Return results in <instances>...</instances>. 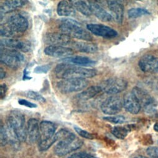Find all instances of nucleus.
<instances>
[{"label":"nucleus","mask_w":158,"mask_h":158,"mask_svg":"<svg viewBox=\"0 0 158 158\" xmlns=\"http://www.w3.org/2000/svg\"><path fill=\"white\" fill-rule=\"evenodd\" d=\"M57 143L54 148L56 155L64 156L82 147L84 141L66 129H61L56 133Z\"/></svg>","instance_id":"f257e3e1"},{"label":"nucleus","mask_w":158,"mask_h":158,"mask_svg":"<svg viewBox=\"0 0 158 158\" xmlns=\"http://www.w3.org/2000/svg\"><path fill=\"white\" fill-rule=\"evenodd\" d=\"M27 28V19L21 14L15 13L1 23L0 33L3 37L14 39L21 36Z\"/></svg>","instance_id":"f03ea898"},{"label":"nucleus","mask_w":158,"mask_h":158,"mask_svg":"<svg viewBox=\"0 0 158 158\" xmlns=\"http://www.w3.org/2000/svg\"><path fill=\"white\" fill-rule=\"evenodd\" d=\"M55 74L58 78H92L98 74L95 69H87L75 65L62 63L55 67Z\"/></svg>","instance_id":"7ed1b4c3"},{"label":"nucleus","mask_w":158,"mask_h":158,"mask_svg":"<svg viewBox=\"0 0 158 158\" xmlns=\"http://www.w3.org/2000/svg\"><path fill=\"white\" fill-rule=\"evenodd\" d=\"M59 29L62 33L77 39L85 41H92L93 37L90 33L84 28L78 21L70 18H63L60 20Z\"/></svg>","instance_id":"20e7f679"},{"label":"nucleus","mask_w":158,"mask_h":158,"mask_svg":"<svg viewBox=\"0 0 158 158\" xmlns=\"http://www.w3.org/2000/svg\"><path fill=\"white\" fill-rule=\"evenodd\" d=\"M56 127L49 121H43L40 123L38 147L41 151L49 149L54 143L57 142L56 138Z\"/></svg>","instance_id":"39448f33"},{"label":"nucleus","mask_w":158,"mask_h":158,"mask_svg":"<svg viewBox=\"0 0 158 158\" xmlns=\"http://www.w3.org/2000/svg\"><path fill=\"white\" fill-rule=\"evenodd\" d=\"M6 123L13 129L20 142L26 141L27 126L23 113L17 110L11 111L8 116Z\"/></svg>","instance_id":"423d86ee"},{"label":"nucleus","mask_w":158,"mask_h":158,"mask_svg":"<svg viewBox=\"0 0 158 158\" xmlns=\"http://www.w3.org/2000/svg\"><path fill=\"white\" fill-rule=\"evenodd\" d=\"M0 60L10 68L16 70L25 61V57L19 51L1 47Z\"/></svg>","instance_id":"0eeeda50"},{"label":"nucleus","mask_w":158,"mask_h":158,"mask_svg":"<svg viewBox=\"0 0 158 158\" xmlns=\"http://www.w3.org/2000/svg\"><path fill=\"white\" fill-rule=\"evenodd\" d=\"M85 78L63 79L57 84V89L62 94H70L83 90L89 85Z\"/></svg>","instance_id":"6e6552de"},{"label":"nucleus","mask_w":158,"mask_h":158,"mask_svg":"<svg viewBox=\"0 0 158 158\" xmlns=\"http://www.w3.org/2000/svg\"><path fill=\"white\" fill-rule=\"evenodd\" d=\"M100 86L105 93L113 95L125 90L128 86V82L123 78L114 77L103 81Z\"/></svg>","instance_id":"1a4fd4ad"},{"label":"nucleus","mask_w":158,"mask_h":158,"mask_svg":"<svg viewBox=\"0 0 158 158\" xmlns=\"http://www.w3.org/2000/svg\"><path fill=\"white\" fill-rule=\"evenodd\" d=\"M123 106V100L120 97L111 95L103 102L101 105V110L105 114L113 116L119 113Z\"/></svg>","instance_id":"9d476101"},{"label":"nucleus","mask_w":158,"mask_h":158,"mask_svg":"<svg viewBox=\"0 0 158 158\" xmlns=\"http://www.w3.org/2000/svg\"><path fill=\"white\" fill-rule=\"evenodd\" d=\"M87 28L93 34L107 39H113L118 35V32L114 29L101 24H89Z\"/></svg>","instance_id":"9b49d317"},{"label":"nucleus","mask_w":158,"mask_h":158,"mask_svg":"<svg viewBox=\"0 0 158 158\" xmlns=\"http://www.w3.org/2000/svg\"><path fill=\"white\" fill-rule=\"evenodd\" d=\"M1 47L27 52L31 49V44L27 41L18 39H3L1 40Z\"/></svg>","instance_id":"f8f14e48"},{"label":"nucleus","mask_w":158,"mask_h":158,"mask_svg":"<svg viewBox=\"0 0 158 158\" xmlns=\"http://www.w3.org/2000/svg\"><path fill=\"white\" fill-rule=\"evenodd\" d=\"M44 42L50 46H64L70 44L71 37L64 33H48L44 36Z\"/></svg>","instance_id":"ddd939ff"},{"label":"nucleus","mask_w":158,"mask_h":158,"mask_svg":"<svg viewBox=\"0 0 158 158\" xmlns=\"http://www.w3.org/2000/svg\"><path fill=\"white\" fill-rule=\"evenodd\" d=\"M140 69L144 72L157 73H158V58L152 55L143 56L139 62Z\"/></svg>","instance_id":"4468645a"},{"label":"nucleus","mask_w":158,"mask_h":158,"mask_svg":"<svg viewBox=\"0 0 158 158\" xmlns=\"http://www.w3.org/2000/svg\"><path fill=\"white\" fill-rule=\"evenodd\" d=\"M123 103L125 109L131 114H138L141 110V105L132 92H129L125 95L123 99Z\"/></svg>","instance_id":"2eb2a0df"},{"label":"nucleus","mask_w":158,"mask_h":158,"mask_svg":"<svg viewBox=\"0 0 158 158\" xmlns=\"http://www.w3.org/2000/svg\"><path fill=\"white\" fill-rule=\"evenodd\" d=\"M44 53L46 56L52 57H70L73 54L71 48L64 46H49L44 49Z\"/></svg>","instance_id":"dca6fc26"},{"label":"nucleus","mask_w":158,"mask_h":158,"mask_svg":"<svg viewBox=\"0 0 158 158\" xmlns=\"http://www.w3.org/2000/svg\"><path fill=\"white\" fill-rule=\"evenodd\" d=\"M40 123L35 118H31L27 123V139L29 143H34L38 141Z\"/></svg>","instance_id":"f3484780"},{"label":"nucleus","mask_w":158,"mask_h":158,"mask_svg":"<svg viewBox=\"0 0 158 158\" xmlns=\"http://www.w3.org/2000/svg\"><path fill=\"white\" fill-rule=\"evenodd\" d=\"M131 92L137 98L141 105H143L144 106V109L148 111L150 110V109L152 108V103H154V100L148 92L139 87L133 88Z\"/></svg>","instance_id":"a211bd4d"},{"label":"nucleus","mask_w":158,"mask_h":158,"mask_svg":"<svg viewBox=\"0 0 158 158\" xmlns=\"http://www.w3.org/2000/svg\"><path fill=\"white\" fill-rule=\"evenodd\" d=\"M61 61L65 64H70L78 66H94L97 64V61L91 59L87 57L75 56L62 58Z\"/></svg>","instance_id":"6ab92c4d"},{"label":"nucleus","mask_w":158,"mask_h":158,"mask_svg":"<svg viewBox=\"0 0 158 158\" xmlns=\"http://www.w3.org/2000/svg\"><path fill=\"white\" fill-rule=\"evenodd\" d=\"M106 2L114 21L118 24H122L124 15V6L123 5L116 1H107Z\"/></svg>","instance_id":"aec40b11"},{"label":"nucleus","mask_w":158,"mask_h":158,"mask_svg":"<svg viewBox=\"0 0 158 158\" xmlns=\"http://www.w3.org/2000/svg\"><path fill=\"white\" fill-rule=\"evenodd\" d=\"M90 7L92 14L94 15L98 19L103 22H109L113 19L112 16L105 10L101 6H100L95 2H88Z\"/></svg>","instance_id":"412c9836"},{"label":"nucleus","mask_w":158,"mask_h":158,"mask_svg":"<svg viewBox=\"0 0 158 158\" xmlns=\"http://www.w3.org/2000/svg\"><path fill=\"white\" fill-rule=\"evenodd\" d=\"M27 1L23 0H8V1L3 2V3L1 5V16H3L8 13L13 12L17 8H21L25 5Z\"/></svg>","instance_id":"4be33fe9"},{"label":"nucleus","mask_w":158,"mask_h":158,"mask_svg":"<svg viewBox=\"0 0 158 158\" xmlns=\"http://www.w3.org/2000/svg\"><path fill=\"white\" fill-rule=\"evenodd\" d=\"M57 13L60 16H72L75 14V8L71 1H60L57 7Z\"/></svg>","instance_id":"5701e85b"},{"label":"nucleus","mask_w":158,"mask_h":158,"mask_svg":"<svg viewBox=\"0 0 158 158\" xmlns=\"http://www.w3.org/2000/svg\"><path fill=\"white\" fill-rule=\"evenodd\" d=\"M101 92H102V89L100 85L92 86L77 95L76 98L80 101H87L95 97Z\"/></svg>","instance_id":"b1692460"},{"label":"nucleus","mask_w":158,"mask_h":158,"mask_svg":"<svg viewBox=\"0 0 158 158\" xmlns=\"http://www.w3.org/2000/svg\"><path fill=\"white\" fill-rule=\"evenodd\" d=\"M72 47L78 52L88 54L95 53L98 50L95 44L86 42H73Z\"/></svg>","instance_id":"393cba45"},{"label":"nucleus","mask_w":158,"mask_h":158,"mask_svg":"<svg viewBox=\"0 0 158 158\" xmlns=\"http://www.w3.org/2000/svg\"><path fill=\"white\" fill-rule=\"evenodd\" d=\"M71 2L74 6L75 10L82 15L87 16L93 15L89 5L87 2L84 1H79V0H78V1H75L74 0V1H71Z\"/></svg>","instance_id":"a878e982"},{"label":"nucleus","mask_w":158,"mask_h":158,"mask_svg":"<svg viewBox=\"0 0 158 158\" xmlns=\"http://www.w3.org/2000/svg\"><path fill=\"white\" fill-rule=\"evenodd\" d=\"M131 131L130 126H117L114 127L111 130L112 134L118 139H123L128 135V133Z\"/></svg>","instance_id":"bb28decb"},{"label":"nucleus","mask_w":158,"mask_h":158,"mask_svg":"<svg viewBox=\"0 0 158 158\" xmlns=\"http://www.w3.org/2000/svg\"><path fill=\"white\" fill-rule=\"evenodd\" d=\"M149 12L144 8H131L128 10V15L129 18L134 19L137 18L138 17H141L144 15H149Z\"/></svg>","instance_id":"cd10ccee"},{"label":"nucleus","mask_w":158,"mask_h":158,"mask_svg":"<svg viewBox=\"0 0 158 158\" xmlns=\"http://www.w3.org/2000/svg\"><path fill=\"white\" fill-rule=\"evenodd\" d=\"M24 95L31 100L41 102V103H45L46 102L44 97H43L41 94H39V93L34 91H32V90L27 91L24 93Z\"/></svg>","instance_id":"c85d7f7f"},{"label":"nucleus","mask_w":158,"mask_h":158,"mask_svg":"<svg viewBox=\"0 0 158 158\" xmlns=\"http://www.w3.org/2000/svg\"><path fill=\"white\" fill-rule=\"evenodd\" d=\"M103 120L113 124H122L125 122V118L122 115L109 116L103 117Z\"/></svg>","instance_id":"c756f323"},{"label":"nucleus","mask_w":158,"mask_h":158,"mask_svg":"<svg viewBox=\"0 0 158 158\" xmlns=\"http://www.w3.org/2000/svg\"><path fill=\"white\" fill-rule=\"evenodd\" d=\"M74 130L76 131V133L80 136L82 138H85V139H93L95 138V135L85 131L84 130L82 129H81V128L77 127H74Z\"/></svg>","instance_id":"7c9ffc66"},{"label":"nucleus","mask_w":158,"mask_h":158,"mask_svg":"<svg viewBox=\"0 0 158 158\" xmlns=\"http://www.w3.org/2000/svg\"><path fill=\"white\" fill-rule=\"evenodd\" d=\"M0 131H1V145L3 146H5L8 143V134H7V131H6V128L2 125L1 124V129H0Z\"/></svg>","instance_id":"2f4dec72"},{"label":"nucleus","mask_w":158,"mask_h":158,"mask_svg":"<svg viewBox=\"0 0 158 158\" xmlns=\"http://www.w3.org/2000/svg\"><path fill=\"white\" fill-rule=\"evenodd\" d=\"M51 69V64H46L40 66H37L34 70V72L35 73H48L50 69Z\"/></svg>","instance_id":"473e14b6"},{"label":"nucleus","mask_w":158,"mask_h":158,"mask_svg":"<svg viewBox=\"0 0 158 158\" xmlns=\"http://www.w3.org/2000/svg\"><path fill=\"white\" fill-rule=\"evenodd\" d=\"M68 158H97L95 156L84 152H80L70 155Z\"/></svg>","instance_id":"72a5a7b5"},{"label":"nucleus","mask_w":158,"mask_h":158,"mask_svg":"<svg viewBox=\"0 0 158 158\" xmlns=\"http://www.w3.org/2000/svg\"><path fill=\"white\" fill-rule=\"evenodd\" d=\"M146 153L151 158H158V147H149L146 149Z\"/></svg>","instance_id":"f704fd0d"},{"label":"nucleus","mask_w":158,"mask_h":158,"mask_svg":"<svg viewBox=\"0 0 158 158\" xmlns=\"http://www.w3.org/2000/svg\"><path fill=\"white\" fill-rule=\"evenodd\" d=\"M18 103L19 105L30 108H35L37 106V105L35 103H33L31 102H29L25 99H19L18 100Z\"/></svg>","instance_id":"c9c22d12"},{"label":"nucleus","mask_w":158,"mask_h":158,"mask_svg":"<svg viewBox=\"0 0 158 158\" xmlns=\"http://www.w3.org/2000/svg\"><path fill=\"white\" fill-rule=\"evenodd\" d=\"M8 89L7 85L5 84L0 85V95H1V99H3L5 98Z\"/></svg>","instance_id":"e433bc0d"},{"label":"nucleus","mask_w":158,"mask_h":158,"mask_svg":"<svg viewBox=\"0 0 158 158\" xmlns=\"http://www.w3.org/2000/svg\"><path fill=\"white\" fill-rule=\"evenodd\" d=\"M32 78L31 77L29 76V72L27 70V69L25 68L24 71H23V81H28V80H31Z\"/></svg>","instance_id":"4c0bfd02"},{"label":"nucleus","mask_w":158,"mask_h":158,"mask_svg":"<svg viewBox=\"0 0 158 158\" xmlns=\"http://www.w3.org/2000/svg\"><path fill=\"white\" fill-rule=\"evenodd\" d=\"M0 73H0V78H1V79H3L6 76V72L2 67L0 68Z\"/></svg>","instance_id":"58836bf2"},{"label":"nucleus","mask_w":158,"mask_h":158,"mask_svg":"<svg viewBox=\"0 0 158 158\" xmlns=\"http://www.w3.org/2000/svg\"><path fill=\"white\" fill-rule=\"evenodd\" d=\"M154 129L155 131H156L158 132V123H156V124L154 125Z\"/></svg>","instance_id":"ea45409f"},{"label":"nucleus","mask_w":158,"mask_h":158,"mask_svg":"<svg viewBox=\"0 0 158 158\" xmlns=\"http://www.w3.org/2000/svg\"><path fill=\"white\" fill-rule=\"evenodd\" d=\"M135 158H149V157H145L143 156H137Z\"/></svg>","instance_id":"a19ab883"}]
</instances>
